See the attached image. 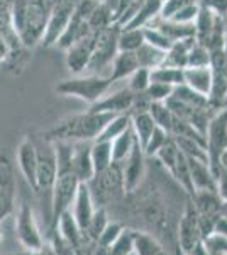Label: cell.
<instances>
[{"mask_svg":"<svg viewBox=\"0 0 227 255\" xmlns=\"http://www.w3.org/2000/svg\"><path fill=\"white\" fill-rule=\"evenodd\" d=\"M51 9V0H14L10 3L12 29L26 49L43 43Z\"/></svg>","mask_w":227,"mask_h":255,"instance_id":"obj_1","label":"cell"},{"mask_svg":"<svg viewBox=\"0 0 227 255\" xmlns=\"http://www.w3.org/2000/svg\"><path fill=\"white\" fill-rule=\"evenodd\" d=\"M114 116L115 114L93 113V111L73 114V116H68L56 123L43 136L49 141H95Z\"/></svg>","mask_w":227,"mask_h":255,"instance_id":"obj_2","label":"cell"},{"mask_svg":"<svg viewBox=\"0 0 227 255\" xmlns=\"http://www.w3.org/2000/svg\"><path fill=\"white\" fill-rule=\"evenodd\" d=\"M36 145V155H38V168H36V196L41 201H46L51 209V192L55 186L58 162H56V148L55 143L41 136H32Z\"/></svg>","mask_w":227,"mask_h":255,"instance_id":"obj_3","label":"cell"},{"mask_svg":"<svg viewBox=\"0 0 227 255\" xmlns=\"http://www.w3.org/2000/svg\"><path fill=\"white\" fill-rule=\"evenodd\" d=\"M110 87H112V82L107 75L81 73V75H75L72 79L61 80L56 85V92H60L61 96L78 97L92 106L100 97H104Z\"/></svg>","mask_w":227,"mask_h":255,"instance_id":"obj_4","label":"cell"},{"mask_svg":"<svg viewBox=\"0 0 227 255\" xmlns=\"http://www.w3.org/2000/svg\"><path fill=\"white\" fill-rule=\"evenodd\" d=\"M86 186L97 208H107L109 204H114L126 194L121 163H112L104 172L95 174L92 180L86 182Z\"/></svg>","mask_w":227,"mask_h":255,"instance_id":"obj_5","label":"cell"},{"mask_svg":"<svg viewBox=\"0 0 227 255\" xmlns=\"http://www.w3.org/2000/svg\"><path fill=\"white\" fill-rule=\"evenodd\" d=\"M14 220V235L24 252L36 254L44 247V238L41 235V230L36 223L34 211L27 201H22L15 213Z\"/></svg>","mask_w":227,"mask_h":255,"instance_id":"obj_6","label":"cell"},{"mask_svg":"<svg viewBox=\"0 0 227 255\" xmlns=\"http://www.w3.org/2000/svg\"><path fill=\"white\" fill-rule=\"evenodd\" d=\"M119 31L121 26L117 22L110 24L109 27L97 32V39H95V46L92 58H90L88 68L85 73H95V75H104V72L110 67L115 55L119 53Z\"/></svg>","mask_w":227,"mask_h":255,"instance_id":"obj_7","label":"cell"},{"mask_svg":"<svg viewBox=\"0 0 227 255\" xmlns=\"http://www.w3.org/2000/svg\"><path fill=\"white\" fill-rule=\"evenodd\" d=\"M227 148V108L216 111L210 116L207 129H205V150L212 172L216 177L221 172L219 167V157Z\"/></svg>","mask_w":227,"mask_h":255,"instance_id":"obj_8","label":"cell"},{"mask_svg":"<svg viewBox=\"0 0 227 255\" xmlns=\"http://www.w3.org/2000/svg\"><path fill=\"white\" fill-rule=\"evenodd\" d=\"M193 27H195V41L204 44L210 51L221 49L226 39V26L224 17L214 14L207 9H202L197 14L193 20Z\"/></svg>","mask_w":227,"mask_h":255,"instance_id":"obj_9","label":"cell"},{"mask_svg":"<svg viewBox=\"0 0 227 255\" xmlns=\"http://www.w3.org/2000/svg\"><path fill=\"white\" fill-rule=\"evenodd\" d=\"M17 174L5 150H0V225L12 216L17 197Z\"/></svg>","mask_w":227,"mask_h":255,"instance_id":"obj_10","label":"cell"},{"mask_svg":"<svg viewBox=\"0 0 227 255\" xmlns=\"http://www.w3.org/2000/svg\"><path fill=\"white\" fill-rule=\"evenodd\" d=\"M121 167L126 194H133L136 189L141 187L144 177H146V155H144V150L138 139H136L127 158L121 163Z\"/></svg>","mask_w":227,"mask_h":255,"instance_id":"obj_11","label":"cell"},{"mask_svg":"<svg viewBox=\"0 0 227 255\" xmlns=\"http://www.w3.org/2000/svg\"><path fill=\"white\" fill-rule=\"evenodd\" d=\"M180 249L183 255H187L190 250L193 249L197 244L202 242V230H200V221H199V211H197L195 204L192 203V199L188 201L187 209H185L183 216L180 218Z\"/></svg>","mask_w":227,"mask_h":255,"instance_id":"obj_12","label":"cell"},{"mask_svg":"<svg viewBox=\"0 0 227 255\" xmlns=\"http://www.w3.org/2000/svg\"><path fill=\"white\" fill-rule=\"evenodd\" d=\"M95 39H97V32H92L65 49L67 51V67L73 75H81L86 72L93 53Z\"/></svg>","mask_w":227,"mask_h":255,"instance_id":"obj_13","label":"cell"},{"mask_svg":"<svg viewBox=\"0 0 227 255\" xmlns=\"http://www.w3.org/2000/svg\"><path fill=\"white\" fill-rule=\"evenodd\" d=\"M17 167L27 182L29 189L36 192V168H38V155H36V145L32 136H24L17 146Z\"/></svg>","mask_w":227,"mask_h":255,"instance_id":"obj_14","label":"cell"},{"mask_svg":"<svg viewBox=\"0 0 227 255\" xmlns=\"http://www.w3.org/2000/svg\"><path fill=\"white\" fill-rule=\"evenodd\" d=\"M133 101H134V92H131L129 89H121L115 90L114 94L100 97L97 102H93L90 106L88 111L93 113H109V114H122V113H129L133 108Z\"/></svg>","mask_w":227,"mask_h":255,"instance_id":"obj_15","label":"cell"},{"mask_svg":"<svg viewBox=\"0 0 227 255\" xmlns=\"http://www.w3.org/2000/svg\"><path fill=\"white\" fill-rule=\"evenodd\" d=\"M92 141H75L72 143V168L80 182H88L95 175L92 163Z\"/></svg>","mask_w":227,"mask_h":255,"instance_id":"obj_16","label":"cell"},{"mask_svg":"<svg viewBox=\"0 0 227 255\" xmlns=\"http://www.w3.org/2000/svg\"><path fill=\"white\" fill-rule=\"evenodd\" d=\"M190 177H192V184L195 191H210L217 192V177L210 168V163L200 158L187 157Z\"/></svg>","mask_w":227,"mask_h":255,"instance_id":"obj_17","label":"cell"},{"mask_svg":"<svg viewBox=\"0 0 227 255\" xmlns=\"http://www.w3.org/2000/svg\"><path fill=\"white\" fill-rule=\"evenodd\" d=\"M73 218H75L76 225L80 226L81 230H85L88 226L90 220H92L93 213H95V203L92 199V194H90V189L85 182H80L78 186V191L75 194V199H73V204L70 208Z\"/></svg>","mask_w":227,"mask_h":255,"instance_id":"obj_18","label":"cell"},{"mask_svg":"<svg viewBox=\"0 0 227 255\" xmlns=\"http://www.w3.org/2000/svg\"><path fill=\"white\" fill-rule=\"evenodd\" d=\"M136 68H139L138 58H136V53L131 51H119L115 55V58L112 60L109 67V80L112 82V85L115 82H121L124 79L131 75Z\"/></svg>","mask_w":227,"mask_h":255,"instance_id":"obj_19","label":"cell"},{"mask_svg":"<svg viewBox=\"0 0 227 255\" xmlns=\"http://www.w3.org/2000/svg\"><path fill=\"white\" fill-rule=\"evenodd\" d=\"M88 34H92V31H90L86 19L80 17V15H76L75 12H73L67 29L63 31V34L60 36V39L56 41L55 46L67 49L68 46H72L73 43H76V41H80L81 38H85V36H88Z\"/></svg>","mask_w":227,"mask_h":255,"instance_id":"obj_20","label":"cell"},{"mask_svg":"<svg viewBox=\"0 0 227 255\" xmlns=\"http://www.w3.org/2000/svg\"><path fill=\"white\" fill-rule=\"evenodd\" d=\"M148 26L158 27V29L163 31L173 43H175V41L195 38V27H193V24H181V22H175V20H171V19L156 17L151 24H148Z\"/></svg>","mask_w":227,"mask_h":255,"instance_id":"obj_21","label":"cell"},{"mask_svg":"<svg viewBox=\"0 0 227 255\" xmlns=\"http://www.w3.org/2000/svg\"><path fill=\"white\" fill-rule=\"evenodd\" d=\"M183 84L207 97L210 92V85H212V70H210V67L185 68Z\"/></svg>","mask_w":227,"mask_h":255,"instance_id":"obj_22","label":"cell"},{"mask_svg":"<svg viewBox=\"0 0 227 255\" xmlns=\"http://www.w3.org/2000/svg\"><path fill=\"white\" fill-rule=\"evenodd\" d=\"M195 43V38L183 39V41H175L171 44L170 49H166L164 53V67H173V68H187V60H188V51Z\"/></svg>","mask_w":227,"mask_h":255,"instance_id":"obj_23","label":"cell"},{"mask_svg":"<svg viewBox=\"0 0 227 255\" xmlns=\"http://www.w3.org/2000/svg\"><path fill=\"white\" fill-rule=\"evenodd\" d=\"M131 129H133V133H134L136 139L139 141V145L144 148V145L148 143V139L151 138L152 131L156 129V123L150 114V111H146V113L131 114Z\"/></svg>","mask_w":227,"mask_h":255,"instance_id":"obj_24","label":"cell"},{"mask_svg":"<svg viewBox=\"0 0 227 255\" xmlns=\"http://www.w3.org/2000/svg\"><path fill=\"white\" fill-rule=\"evenodd\" d=\"M161 2H163V0H143V3L139 5L134 17L124 27H146L148 24H151L156 17H159Z\"/></svg>","mask_w":227,"mask_h":255,"instance_id":"obj_25","label":"cell"},{"mask_svg":"<svg viewBox=\"0 0 227 255\" xmlns=\"http://www.w3.org/2000/svg\"><path fill=\"white\" fill-rule=\"evenodd\" d=\"M164 53L166 51H163V49L152 46V44L144 41L141 46L138 48V51H136V58H138V63L141 68L152 70V68H158L163 65Z\"/></svg>","mask_w":227,"mask_h":255,"instance_id":"obj_26","label":"cell"},{"mask_svg":"<svg viewBox=\"0 0 227 255\" xmlns=\"http://www.w3.org/2000/svg\"><path fill=\"white\" fill-rule=\"evenodd\" d=\"M90 155H92V163H93L95 174H100V172H104L105 168H109L114 163L110 141H98V139H95V141H92Z\"/></svg>","mask_w":227,"mask_h":255,"instance_id":"obj_27","label":"cell"},{"mask_svg":"<svg viewBox=\"0 0 227 255\" xmlns=\"http://www.w3.org/2000/svg\"><path fill=\"white\" fill-rule=\"evenodd\" d=\"M133 245L134 255H166L163 245L156 238L143 232H134L133 230Z\"/></svg>","mask_w":227,"mask_h":255,"instance_id":"obj_28","label":"cell"},{"mask_svg":"<svg viewBox=\"0 0 227 255\" xmlns=\"http://www.w3.org/2000/svg\"><path fill=\"white\" fill-rule=\"evenodd\" d=\"M131 128V114L129 113H122V114H115L105 125V128L102 129V133L98 134L97 139L98 141H112L117 136H121L124 131H127Z\"/></svg>","mask_w":227,"mask_h":255,"instance_id":"obj_29","label":"cell"},{"mask_svg":"<svg viewBox=\"0 0 227 255\" xmlns=\"http://www.w3.org/2000/svg\"><path fill=\"white\" fill-rule=\"evenodd\" d=\"M143 43H144L143 27H121V31H119V39H117L119 51L136 53Z\"/></svg>","mask_w":227,"mask_h":255,"instance_id":"obj_30","label":"cell"},{"mask_svg":"<svg viewBox=\"0 0 227 255\" xmlns=\"http://www.w3.org/2000/svg\"><path fill=\"white\" fill-rule=\"evenodd\" d=\"M86 22H88V27L92 32H100L102 29H105V27H109L110 24L115 22L114 12L109 5H105V3L100 0V2L97 3V7L93 9L92 14H90V17Z\"/></svg>","mask_w":227,"mask_h":255,"instance_id":"obj_31","label":"cell"},{"mask_svg":"<svg viewBox=\"0 0 227 255\" xmlns=\"http://www.w3.org/2000/svg\"><path fill=\"white\" fill-rule=\"evenodd\" d=\"M134 143H136V136L131 128L127 131H124L121 136L112 139V141H110V146H112V162L122 163L124 160L127 158V155L131 153Z\"/></svg>","mask_w":227,"mask_h":255,"instance_id":"obj_32","label":"cell"},{"mask_svg":"<svg viewBox=\"0 0 227 255\" xmlns=\"http://www.w3.org/2000/svg\"><path fill=\"white\" fill-rule=\"evenodd\" d=\"M178 155H180V148L176 145V139L171 136L164 141V145L159 148L158 153L154 155V157H158L159 163L163 165L164 170L168 172V174H171L173 168L176 165V160H178Z\"/></svg>","mask_w":227,"mask_h":255,"instance_id":"obj_33","label":"cell"},{"mask_svg":"<svg viewBox=\"0 0 227 255\" xmlns=\"http://www.w3.org/2000/svg\"><path fill=\"white\" fill-rule=\"evenodd\" d=\"M151 82H159V84L176 87V85L183 84V70L161 65V67L151 70Z\"/></svg>","mask_w":227,"mask_h":255,"instance_id":"obj_34","label":"cell"},{"mask_svg":"<svg viewBox=\"0 0 227 255\" xmlns=\"http://www.w3.org/2000/svg\"><path fill=\"white\" fill-rule=\"evenodd\" d=\"M150 114L152 116V119H154L156 126L163 128V129L170 134L171 123H173V118H175V114L171 113L170 108H168L164 102H151Z\"/></svg>","mask_w":227,"mask_h":255,"instance_id":"obj_35","label":"cell"},{"mask_svg":"<svg viewBox=\"0 0 227 255\" xmlns=\"http://www.w3.org/2000/svg\"><path fill=\"white\" fill-rule=\"evenodd\" d=\"M109 225V218H107V211L105 208H95V213L92 216V220H90L88 226L83 230V232L88 235L92 240L97 242L98 237L102 235V232L105 230V226Z\"/></svg>","mask_w":227,"mask_h":255,"instance_id":"obj_36","label":"cell"},{"mask_svg":"<svg viewBox=\"0 0 227 255\" xmlns=\"http://www.w3.org/2000/svg\"><path fill=\"white\" fill-rule=\"evenodd\" d=\"M127 80H129L127 89H129L131 92H134V94L146 92L148 87H150V84H151V70L141 68V67L136 68L134 72L127 77Z\"/></svg>","mask_w":227,"mask_h":255,"instance_id":"obj_37","label":"cell"},{"mask_svg":"<svg viewBox=\"0 0 227 255\" xmlns=\"http://www.w3.org/2000/svg\"><path fill=\"white\" fill-rule=\"evenodd\" d=\"M199 67H210V49H207L204 44L195 41L188 51L187 68H199Z\"/></svg>","mask_w":227,"mask_h":255,"instance_id":"obj_38","label":"cell"},{"mask_svg":"<svg viewBox=\"0 0 227 255\" xmlns=\"http://www.w3.org/2000/svg\"><path fill=\"white\" fill-rule=\"evenodd\" d=\"M109 255H134L133 230H122L119 238L109 249Z\"/></svg>","mask_w":227,"mask_h":255,"instance_id":"obj_39","label":"cell"},{"mask_svg":"<svg viewBox=\"0 0 227 255\" xmlns=\"http://www.w3.org/2000/svg\"><path fill=\"white\" fill-rule=\"evenodd\" d=\"M143 31H144V41L152 44V46L163 49V51L170 49V46L173 44V41H170V38H168L163 31H159L158 27L148 26V27H143Z\"/></svg>","mask_w":227,"mask_h":255,"instance_id":"obj_40","label":"cell"},{"mask_svg":"<svg viewBox=\"0 0 227 255\" xmlns=\"http://www.w3.org/2000/svg\"><path fill=\"white\" fill-rule=\"evenodd\" d=\"M48 240H49L48 245L51 247V250L55 252V255H75L73 247L70 245V242L61 235L56 228L48 233Z\"/></svg>","mask_w":227,"mask_h":255,"instance_id":"obj_41","label":"cell"},{"mask_svg":"<svg viewBox=\"0 0 227 255\" xmlns=\"http://www.w3.org/2000/svg\"><path fill=\"white\" fill-rule=\"evenodd\" d=\"M168 138H170V134H168L163 128L156 126V129L152 131L151 138L148 139V143L143 148L144 155H146V157H154V155L158 153V150L164 145V141H166Z\"/></svg>","mask_w":227,"mask_h":255,"instance_id":"obj_42","label":"cell"},{"mask_svg":"<svg viewBox=\"0 0 227 255\" xmlns=\"http://www.w3.org/2000/svg\"><path fill=\"white\" fill-rule=\"evenodd\" d=\"M204 247L210 255H227V237H222L219 233H209L204 238Z\"/></svg>","mask_w":227,"mask_h":255,"instance_id":"obj_43","label":"cell"},{"mask_svg":"<svg viewBox=\"0 0 227 255\" xmlns=\"http://www.w3.org/2000/svg\"><path fill=\"white\" fill-rule=\"evenodd\" d=\"M173 89L175 87H171V85L159 84V82H151L150 87L146 90V96L150 97L151 102H166L168 99L171 97Z\"/></svg>","mask_w":227,"mask_h":255,"instance_id":"obj_44","label":"cell"},{"mask_svg":"<svg viewBox=\"0 0 227 255\" xmlns=\"http://www.w3.org/2000/svg\"><path fill=\"white\" fill-rule=\"evenodd\" d=\"M122 225L119 223H109L105 226V230L102 232V235L98 237L97 245L102 247V249H110L112 244L119 238V235L122 233Z\"/></svg>","mask_w":227,"mask_h":255,"instance_id":"obj_45","label":"cell"},{"mask_svg":"<svg viewBox=\"0 0 227 255\" xmlns=\"http://www.w3.org/2000/svg\"><path fill=\"white\" fill-rule=\"evenodd\" d=\"M199 10H200L199 2H192V3H188V5L181 7V9L171 17V20L181 22V24H193V20H195Z\"/></svg>","mask_w":227,"mask_h":255,"instance_id":"obj_46","label":"cell"},{"mask_svg":"<svg viewBox=\"0 0 227 255\" xmlns=\"http://www.w3.org/2000/svg\"><path fill=\"white\" fill-rule=\"evenodd\" d=\"M192 2H197V0H163V2H161L159 17L161 19H171L173 15L181 9V7L188 5V3H192Z\"/></svg>","mask_w":227,"mask_h":255,"instance_id":"obj_47","label":"cell"},{"mask_svg":"<svg viewBox=\"0 0 227 255\" xmlns=\"http://www.w3.org/2000/svg\"><path fill=\"white\" fill-rule=\"evenodd\" d=\"M197 2L202 9H207L221 17L227 15V0H197Z\"/></svg>","mask_w":227,"mask_h":255,"instance_id":"obj_48","label":"cell"},{"mask_svg":"<svg viewBox=\"0 0 227 255\" xmlns=\"http://www.w3.org/2000/svg\"><path fill=\"white\" fill-rule=\"evenodd\" d=\"M217 194L222 203H227V172L221 170L217 175Z\"/></svg>","mask_w":227,"mask_h":255,"instance_id":"obj_49","label":"cell"},{"mask_svg":"<svg viewBox=\"0 0 227 255\" xmlns=\"http://www.w3.org/2000/svg\"><path fill=\"white\" fill-rule=\"evenodd\" d=\"M10 55H12V49L9 46V43L0 34V65H5L10 60Z\"/></svg>","mask_w":227,"mask_h":255,"instance_id":"obj_50","label":"cell"},{"mask_svg":"<svg viewBox=\"0 0 227 255\" xmlns=\"http://www.w3.org/2000/svg\"><path fill=\"white\" fill-rule=\"evenodd\" d=\"M212 232L214 233H219L222 237H227V218L226 216H217L216 221L212 225Z\"/></svg>","mask_w":227,"mask_h":255,"instance_id":"obj_51","label":"cell"},{"mask_svg":"<svg viewBox=\"0 0 227 255\" xmlns=\"http://www.w3.org/2000/svg\"><path fill=\"white\" fill-rule=\"evenodd\" d=\"M219 167H221V170L227 172V148L221 153V157H219Z\"/></svg>","mask_w":227,"mask_h":255,"instance_id":"obj_52","label":"cell"},{"mask_svg":"<svg viewBox=\"0 0 227 255\" xmlns=\"http://www.w3.org/2000/svg\"><path fill=\"white\" fill-rule=\"evenodd\" d=\"M34 255H55V252L51 250V247H49L48 244H44L43 249L39 250V252H36Z\"/></svg>","mask_w":227,"mask_h":255,"instance_id":"obj_53","label":"cell"},{"mask_svg":"<svg viewBox=\"0 0 227 255\" xmlns=\"http://www.w3.org/2000/svg\"><path fill=\"white\" fill-rule=\"evenodd\" d=\"M221 215L227 218V203H222V208H221Z\"/></svg>","mask_w":227,"mask_h":255,"instance_id":"obj_54","label":"cell"},{"mask_svg":"<svg viewBox=\"0 0 227 255\" xmlns=\"http://www.w3.org/2000/svg\"><path fill=\"white\" fill-rule=\"evenodd\" d=\"M222 53H224V56L227 58V36H226V39H224V44H222Z\"/></svg>","mask_w":227,"mask_h":255,"instance_id":"obj_55","label":"cell"},{"mask_svg":"<svg viewBox=\"0 0 227 255\" xmlns=\"http://www.w3.org/2000/svg\"><path fill=\"white\" fill-rule=\"evenodd\" d=\"M3 255H34V254H27V252H24V250H22V252H9V254H3Z\"/></svg>","mask_w":227,"mask_h":255,"instance_id":"obj_56","label":"cell"}]
</instances>
